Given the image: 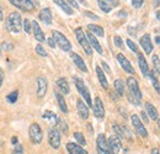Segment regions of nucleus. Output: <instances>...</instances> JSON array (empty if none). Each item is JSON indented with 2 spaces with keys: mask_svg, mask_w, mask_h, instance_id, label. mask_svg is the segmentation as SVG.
<instances>
[{
  "mask_svg": "<svg viewBox=\"0 0 160 154\" xmlns=\"http://www.w3.org/2000/svg\"><path fill=\"white\" fill-rule=\"evenodd\" d=\"M117 60H118L120 65L122 67V69H123L124 72H127V73H129V74H134V69H133V67L131 65V62L124 57L122 53L117 54Z\"/></svg>",
  "mask_w": 160,
  "mask_h": 154,
  "instance_id": "13",
  "label": "nucleus"
},
{
  "mask_svg": "<svg viewBox=\"0 0 160 154\" xmlns=\"http://www.w3.org/2000/svg\"><path fill=\"white\" fill-rule=\"evenodd\" d=\"M158 126H159V128H160V120H158Z\"/></svg>",
  "mask_w": 160,
  "mask_h": 154,
  "instance_id": "59",
  "label": "nucleus"
},
{
  "mask_svg": "<svg viewBox=\"0 0 160 154\" xmlns=\"http://www.w3.org/2000/svg\"><path fill=\"white\" fill-rule=\"evenodd\" d=\"M98 4H99V6H100V9L103 11V13H110L111 10H112V8L105 1V0H98Z\"/></svg>",
  "mask_w": 160,
  "mask_h": 154,
  "instance_id": "33",
  "label": "nucleus"
},
{
  "mask_svg": "<svg viewBox=\"0 0 160 154\" xmlns=\"http://www.w3.org/2000/svg\"><path fill=\"white\" fill-rule=\"evenodd\" d=\"M2 19H4V14H2V8L0 5V21H2Z\"/></svg>",
  "mask_w": 160,
  "mask_h": 154,
  "instance_id": "55",
  "label": "nucleus"
},
{
  "mask_svg": "<svg viewBox=\"0 0 160 154\" xmlns=\"http://www.w3.org/2000/svg\"><path fill=\"white\" fill-rule=\"evenodd\" d=\"M88 28L90 30V32L92 35H96L99 37H103L105 36V32H103V28L101 26H98V25H94V23H89L88 25Z\"/></svg>",
  "mask_w": 160,
  "mask_h": 154,
  "instance_id": "28",
  "label": "nucleus"
},
{
  "mask_svg": "<svg viewBox=\"0 0 160 154\" xmlns=\"http://www.w3.org/2000/svg\"><path fill=\"white\" fill-rule=\"evenodd\" d=\"M11 143H12V144H14V146H15V144H18V143H19V139H18V137H16V136H14V137H12V138H11Z\"/></svg>",
  "mask_w": 160,
  "mask_h": 154,
  "instance_id": "52",
  "label": "nucleus"
},
{
  "mask_svg": "<svg viewBox=\"0 0 160 154\" xmlns=\"http://www.w3.org/2000/svg\"><path fill=\"white\" fill-rule=\"evenodd\" d=\"M98 151V154H111L110 151H103V149H100V148H96Z\"/></svg>",
  "mask_w": 160,
  "mask_h": 154,
  "instance_id": "49",
  "label": "nucleus"
},
{
  "mask_svg": "<svg viewBox=\"0 0 160 154\" xmlns=\"http://www.w3.org/2000/svg\"><path fill=\"white\" fill-rule=\"evenodd\" d=\"M48 143L53 149H58L60 147V132L57 128H51L48 132Z\"/></svg>",
  "mask_w": 160,
  "mask_h": 154,
  "instance_id": "7",
  "label": "nucleus"
},
{
  "mask_svg": "<svg viewBox=\"0 0 160 154\" xmlns=\"http://www.w3.org/2000/svg\"><path fill=\"white\" fill-rule=\"evenodd\" d=\"M107 144H108V149L111 154H118L122 148V144H121V139L117 136H111L107 141Z\"/></svg>",
  "mask_w": 160,
  "mask_h": 154,
  "instance_id": "10",
  "label": "nucleus"
},
{
  "mask_svg": "<svg viewBox=\"0 0 160 154\" xmlns=\"http://www.w3.org/2000/svg\"><path fill=\"white\" fill-rule=\"evenodd\" d=\"M77 109H78V114H79L80 118L86 120V118L89 117V107H88V105L84 102V100L79 99V100L77 101Z\"/></svg>",
  "mask_w": 160,
  "mask_h": 154,
  "instance_id": "14",
  "label": "nucleus"
},
{
  "mask_svg": "<svg viewBox=\"0 0 160 154\" xmlns=\"http://www.w3.org/2000/svg\"><path fill=\"white\" fill-rule=\"evenodd\" d=\"M113 88H115V91L117 93V95H124V91H126V85L123 83V80L121 79H116L115 83H113Z\"/></svg>",
  "mask_w": 160,
  "mask_h": 154,
  "instance_id": "27",
  "label": "nucleus"
},
{
  "mask_svg": "<svg viewBox=\"0 0 160 154\" xmlns=\"http://www.w3.org/2000/svg\"><path fill=\"white\" fill-rule=\"evenodd\" d=\"M65 1H68V4H69L70 6H73V8H75V9L79 8V5H78V3H77L75 0H65Z\"/></svg>",
  "mask_w": 160,
  "mask_h": 154,
  "instance_id": "47",
  "label": "nucleus"
},
{
  "mask_svg": "<svg viewBox=\"0 0 160 154\" xmlns=\"http://www.w3.org/2000/svg\"><path fill=\"white\" fill-rule=\"evenodd\" d=\"M96 74H98V78H99V81H100L101 86H102L103 89H108V81H107V79H106L105 73L102 72V69H101L99 65L96 67Z\"/></svg>",
  "mask_w": 160,
  "mask_h": 154,
  "instance_id": "25",
  "label": "nucleus"
},
{
  "mask_svg": "<svg viewBox=\"0 0 160 154\" xmlns=\"http://www.w3.org/2000/svg\"><path fill=\"white\" fill-rule=\"evenodd\" d=\"M143 1H144V0H132V5H133V8L139 9L140 6L143 5Z\"/></svg>",
  "mask_w": 160,
  "mask_h": 154,
  "instance_id": "43",
  "label": "nucleus"
},
{
  "mask_svg": "<svg viewBox=\"0 0 160 154\" xmlns=\"http://www.w3.org/2000/svg\"><path fill=\"white\" fill-rule=\"evenodd\" d=\"M1 49H4V51H12L14 49V44L11 42H4L1 44Z\"/></svg>",
  "mask_w": 160,
  "mask_h": 154,
  "instance_id": "40",
  "label": "nucleus"
},
{
  "mask_svg": "<svg viewBox=\"0 0 160 154\" xmlns=\"http://www.w3.org/2000/svg\"><path fill=\"white\" fill-rule=\"evenodd\" d=\"M126 42H127V46L129 47V49H131V51H133L134 53H138V47L136 46V43H134L132 39H127Z\"/></svg>",
  "mask_w": 160,
  "mask_h": 154,
  "instance_id": "38",
  "label": "nucleus"
},
{
  "mask_svg": "<svg viewBox=\"0 0 160 154\" xmlns=\"http://www.w3.org/2000/svg\"><path fill=\"white\" fill-rule=\"evenodd\" d=\"M47 43L49 44V47H52V48H54L57 44H56V41L53 39V37H51V38H48L47 39Z\"/></svg>",
  "mask_w": 160,
  "mask_h": 154,
  "instance_id": "46",
  "label": "nucleus"
},
{
  "mask_svg": "<svg viewBox=\"0 0 160 154\" xmlns=\"http://www.w3.org/2000/svg\"><path fill=\"white\" fill-rule=\"evenodd\" d=\"M54 94H56V99H57V102H58V106H59L60 111H62L63 114H68V106H67V102H65V100H64L63 94H62V93H58V91H56Z\"/></svg>",
  "mask_w": 160,
  "mask_h": 154,
  "instance_id": "22",
  "label": "nucleus"
},
{
  "mask_svg": "<svg viewBox=\"0 0 160 154\" xmlns=\"http://www.w3.org/2000/svg\"><path fill=\"white\" fill-rule=\"evenodd\" d=\"M74 84H75V86H77V89H78V91H79V94L81 95V97L84 99L85 104L88 105V107H89V106H92L91 96H90V93H89V90H88L85 83H84L80 78L75 77L74 78Z\"/></svg>",
  "mask_w": 160,
  "mask_h": 154,
  "instance_id": "4",
  "label": "nucleus"
},
{
  "mask_svg": "<svg viewBox=\"0 0 160 154\" xmlns=\"http://www.w3.org/2000/svg\"><path fill=\"white\" fill-rule=\"evenodd\" d=\"M152 62H153V65H154L155 72L160 74V58L158 57L157 54H154V56L152 57Z\"/></svg>",
  "mask_w": 160,
  "mask_h": 154,
  "instance_id": "35",
  "label": "nucleus"
},
{
  "mask_svg": "<svg viewBox=\"0 0 160 154\" xmlns=\"http://www.w3.org/2000/svg\"><path fill=\"white\" fill-rule=\"evenodd\" d=\"M113 42H115V46H116V47H118V48H121V49L124 47V46H123V41H122V38H121L120 36H115Z\"/></svg>",
  "mask_w": 160,
  "mask_h": 154,
  "instance_id": "41",
  "label": "nucleus"
},
{
  "mask_svg": "<svg viewBox=\"0 0 160 154\" xmlns=\"http://www.w3.org/2000/svg\"><path fill=\"white\" fill-rule=\"evenodd\" d=\"M52 37H53V39L56 41V44L59 46V48L62 49V51H64V52H69V51L72 49V43L69 42V39L67 38L62 32L57 31V30L52 31Z\"/></svg>",
  "mask_w": 160,
  "mask_h": 154,
  "instance_id": "3",
  "label": "nucleus"
},
{
  "mask_svg": "<svg viewBox=\"0 0 160 154\" xmlns=\"http://www.w3.org/2000/svg\"><path fill=\"white\" fill-rule=\"evenodd\" d=\"M36 53L41 56V57H47V52L44 51V48L41 46V44H37L36 46Z\"/></svg>",
  "mask_w": 160,
  "mask_h": 154,
  "instance_id": "39",
  "label": "nucleus"
},
{
  "mask_svg": "<svg viewBox=\"0 0 160 154\" xmlns=\"http://www.w3.org/2000/svg\"><path fill=\"white\" fill-rule=\"evenodd\" d=\"M138 63H139V68L140 70H142V73H143V75L144 77H149V67H148V63H147V60H145V58L143 54H140L138 53Z\"/></svg>",
  "mask_w": 160,
  "mask_h": 154,
  "instance_id": "21",
  "label": "nucleus"
},
{
  "mask_svg": "<svg viewBox=\"0 0 160 154\" xmlns=\"http://www.w3.org/2000/svg\"><path fill=\"white\" fill-rule=\"evenodd\" d=\"M47 88H48V81L44 77L37 78V97H42L46 95L47 93Z\"/></svg>",
  "mask_w": 160,
  "mask_h": 154,
  "instance_id": "12",
  "label": "nucleus"
},
{
  "mask_svg": "<svg viewBox=\"0 0 160 154\" xmlns=\"http://www.w3.org/2000/svg\"><path fill=\"white\" fill-rule=\"evenodd\" d=\"M9 1L22 11H32L36 8L33 0H9Z\"/></svg>",
  "mask_w": 160,
  "mask_h": 154,
  "instance_id": "8",
  "label": "nucleus"
},
{
  "mask_svg": "<svg viewBox=\"0 0 160 154\" xmlns=\"http://www.w3.org/2000/svg\"><path fill=\"white\" fill-rule=\"evenodd\" d=\"M127 86H128V93H127V97L129 100V102H132L136 106L140 105V100H142V91L139 89L138 81L133 77L127 79Z\"/></svg>",
  "mask_w": 160,
  "mask_h": 154,
  "instance_id": "1",
  "label": "nucleus"
},
{
  "mask_svg": "<svg viewBox=\"0 0 160 154\" xmlns=\"http://www.w3.org/2000/svg\"><path fill=\"white\" fill-rule=\"evenodd\" d=\"M58 6H59L60 9L65 13V14H68V15H73V9H72V6L65 1V0H53Z\"/></svg>",
  "mask_w": 160,
  "mask_h": 154,
  "instance_id": "23",
  "label": "nucleus"
},
{
  "mask_svg": "<svg viewBox=\"0 0 160 154\" xmlns=\"http://www.w3.org/2000/svg\"><path fill=\"white\" fill-rule=\"evenodd\" d=\"M38 18L44 25H51L52 23V13H51V10L48 8H44V9L41 10Z\"/></svg>",
  "mask_w": 160,
  "mask_h": 154,
  "instance_id": "16",
  "label": "nucleus"
},
{
  "mask_svg": "<svg viewBox=\"0 0 160 154\" xmlns=\"http://www.w3.org/2000/svg\"><path fill=\"white\" fill-rule=\"evenodd\" d=\"M92 109H94V115L96 118L105 117V107H103V104H102L100 97H95L94 104H92Z\"/></svg>",
  "mask_w": 160,
  "mask_h": 154,
  "instance_id": "11",
  "label": "nucleus"
},
{
  "mask_svg": "<svg viewBox=\"0 0 160 154\" xmlns=\"http://www.w3.org/2000/svg\"><path fill=\"white\" fill-rule=\"evenodd\" d=\"M140 46L143 47V49H144V52H145L147 54L152 53V51H153V44H152L150 36H149L148 33L144 35V36L140 38Z\"/></svg>",
  "mask_w": 160,
  "mask_h": 154,
  "instance_id": "15",
  "label": "nucleus"
},
{
  "mask_svg": "<svg viewBox=\"0 0 160 154\" xmlns=\"http://www.w3.org/2000/svg\"><path fill=\"white\" fill-rule=\"evenodd\" d=\"M155 15H157V19L160 21V10H159V11H157V14H155Z\"/></svg>",
  "mask_w": 160,
  "mask_h": 154,
  "instance_id": "57",
  "label": "nucleus"
},
{
  "mask_svg": "<svg viewBox=\"0 0 160 154\" xmlns=\"http://www.w3.org/2000/svg\"><path fill=\"white\" fill-rule=\"evenodd\" d=\"M32 30H33L35 38L37 39L38 42H44V41H46L44 33H43V31L41 30L40 25H38V22H37V21H33V22H32Z\"/></svg>",
  "mask_w": 160,
  "mask_h": 154,
  "instance_id": "19",
  "label": "nucleus"
},
{
  "mask_svg": "<svg viewBox=\"0 0 160 154\" xmlns=\"http://www.w3.org/2000/svg\"><path fill=\"white\" fill-rule=\"evenodd\" d=\"M5 27L8 31H10L11 33H19L22 30V19L19 13L14 11L11 13L5 21Z\"/></svg>",
  "mask_w": 160,
  "mask_h": 154,
  "instance_id": "2",
  "label": "nucleus"
},
{
  "mask_svg": "<svg viewBox=\"0 0 160 154\" xmlns=\"http://www.w3.org/2000/svg\"><path fill=\"white\" fill-rule=\"evenodd\" d=\"M112 130H113V132L116 133L115 136H117L118 138H124V136H123V130H122V126L118 125V123H113L112 125Z\"/></svg>",
  "mask_w": 160,
  "mask_h": 154,
  "instance_id": "30",
  "label": "nucleus"
},
{
  "mask_svg": "<svg viewBox=\"0 0 160 154\" xmlns=\"http://www.w3.org/2000/svg\"><path fill=\"white\" fill-rule=\"evenodd\" d=\"M28 136L33 144H40L43 139V133L38 123H32L28 128Z\"/></svg>",
  "mask_w": 160,
  "mask_h": 154,
  "instance_id": "6",
  "label": "nucleus"
},
{
  "mask_svg": "<svg viewBox=\"0 0 160 154\" xmlns=\"http://www.w3.org/2000/svg\"><path fill=\"white\" fill-rule=\"evenodd\" d=\"M12 154H23V147H22V144H20V143L15 144Z\"/></svg>",
  "mask_w": 160,
  "mask_h": 154,
  "instance_id": "42",
  "label": "nucleus"
},
{
  "mask_svg": "<svg viewBox=\"0 0 160 154\" xmlns=\"http://www.w3.org/2000/svg\"><path fill=\"white\" fill-rule=\"evenodd\" d=\"M42 117H43V118L52 120V121H54V122H57V123H58V117H57V115H56L54 112H52V111H44Z\"/></svg>",
  "mask_w": 160,
  "mask_h": 154,
  "instance_id": "34",
  "label": "nucleus"
},
{
  "mask_svg": "<svg viewBox=\"0 0 160 154\" xmlns=\"http://www.w3.org/2000/svg\"><path fill=\"white\" fill-rule=\"evenodd\" d=\"M22 28L25 30L26 33H31V28H32V23L26 19L25 21H22Z\"/></svg>",
  "mask_w": 160,
  "mask_h": 154,
  "instance_id": "36",
  "label": "nucleus"
},
{
  "mask_svg": "<svg viewBox=\"0 0 160 154\" xmlns=\"http://www.w3.org/2000/svg\"><path fill=\"white\" fill-rule=\"evenodd\" d=\"M86 37H88V41H89V43H90L91 48H94L98 53L102 54V47L100 46V43H99V41L96 39V37H95L91 32H88V33H86Z\"/></svg>",
  "mask_w": 160,
  "mask_h": 154,
  "instance_id": "18",
  "label": "nucleus"
},
{
  "mask_svg": "<svg viewBox=\"0 0 160 154\" xmlns=\"http://www.w3.org/2000/svg\"><path fill=\"white\" fill-rule=\"evenodd\" d=\"M74 33H75V37H77L78 42L80 43V46L82 47L84 52H85L88 56H91V54H92V48H91V46H90V43H89V41H88V37H86V35L84 33L82 28H81V27H78V28H75Z\"/></svg>",
  "mask_w": 160,
  "mask_h": 154,
  "instance_id": "5",
  "label": "nucleus"
},
{
  "mask_svg": "<svg viewBox=\"0 0 160 154\" xmlns=\"http://www.w3.org/2000/svg\"><path fill=\"white\" fill-rule=\"evenodd\" d=\"M152 154H160L159 149H157V148H154V149H152Z\"/></svg>",
  "mask_w": 160,
  "mask_h": 154,
  "instance_id": "56",
  "label": "nucleus"
},
{
  "mask_svg": "<svg viewBox=\"0 0 160 154\" xmlns=\"http://www.w3.org/2000/svg\"><path fill=\"white\" fill-rule=\"evenodd\" d=\"M131 121H132V125H133V127L136 128L137 133H138L140 137H143V138H147V137H148V131H147V128L144 127V125L142 123L139 117L137 115H132L131 116Z\"/></svg>",
  "mask_w": 160,
  "mask_h": 154,
  "instance_id": "9",
  "label": "nucleus"
},
{
  "mask_svg": "<svg viewBox=\"0 0 160 154\" xmlns=\"http://www.w3.org/2000/svg\"><path fill=\"white\" fill-rule=\"evenodd\" d=\"M155 42H157V43H160V36H157V37H155Z\"/></svg>",
  "mask_w": 160,
  "mask_h": 154,
  "instance_id": "58",
  "label": "nucleus"
},
{
  "mask_svg": "<svg viewBox=\"0 0 160 154\" xmlns=\"http://www.w3.org/2000/svg\"><path fill=\"white\" fill-rule=\"evenodd\" d=\"M101 64H102V67H103V69H105V70H106L107 73H110V68H108V65H107V63H106V62H102Z\"/></svg>",
  "mask_w": 160,
  "mask_h": 154,
  "instance_id": "51",
  "label": "nucleus"
},
{
  "mask_svg": "<svg viewBox=\"0 0 160 154\" xmlns=\"http://www.w3.org/2000/svg\"><path fill=\"white\" fill-rule=\"evenodd\" d=\"M18 97H19V91L15 90V91L10 93V94L6 96V101L10 102V104H15V102L18 101Z\"/></svg>",
  "mask_w": 160,
  "mask_h": 154,
  "instance_id": "32",
  "label": "nucleus"
},
{
  "mask_svg": "<svg viewBox=\"0 0 160 154\" xmlns=\"http://www.w3.org/2000/svg\"><path fill=\"white\" fill-rule=\"evenodd\" d=\"M1 52H2V49H1V46H0V56H1Z\"/></svg>",
  "mask_w": 160,
  "mask_h": 154,
  "instance_id": "60",
  "label": "nucleus"
},
{
  "mask_svg": "<svg viewBox=\"0 0 160 154\" xmlns=\"http://www.w3.org/2000/svg\"><path fill=\"white\" fill-rule=\"evenodd\" d=\"M2 81H4V70L0 68V88L2 85Z\"/></svg>",
  "mask_w": 160,
  "mask_h": 154,
  "instance_id": "50",
  "label": "nucleus"
},
{
  "mask_svg": "<svg viewBox=\"0 0 160 154\" xmlns=\"http://www.w3.org/2000/svg\"><path fill=\"white\" fill-rule=\"evenodd\" d=\"M85 15H86L88 18H90V19L99 20V16H98V15H95V14H92V13H90V11H85Z\"/></svg>",
  "mask_w": 160,
  "mask_h": 154,
  "instance_id": "45",
  "label": "nucleus"
},
{
  "mask_svg": "<svg viewBox=\"0 0 160 154\" xmlns=\"http://www.w3.org/2000/svg\"><path fill=\"white\" fill-rule=\"evenodd\" d=\"M145 109H147V114L149 115V117H150L152 120H154V121L159 120V114H158L157 109H155L150 102H147V104H145Z\"/></svg>",
  "mask_w": 160,
  "mask_h": 154,
  "instance_id": "26",
  "label": "nucleus"
},
{
  "mask_svg": "<svg viewBox=\"0 0 160 154\" xmlns=\"http://www.w3.org/2000/svg\"><path fill=\"white\" fill-rule=\"evenodd\" d=\"M72 59H73L74 64L79 68L81 72H84V73H86V72H88V67H86L85 62L82 60V58L80 57L78 53H72Z\"/></svg>",
  "mask_w": 160,
  "mask_h": 154,
  "instance_id": "20",
  "label": "nucleus"
},
{
  "mask_svg": "<svg viewBox=\"0 0 160 154\" xmlns=\"http://www.w3.org/2000/svg\"><path fill=\"white\" fill-rule=\"evenodd\" d=\"M74 138H75V141L78 142L79 146H81V147L86 146V141H85L82 133H80V132H74Z\"/></svg>",
  "mask_w": 160,
  "mask_h": 154,
  "instance_id": "31",
  "label": "nucleus"
},
{
  "mask_svg": "<svg viewBox=\"0 0 160 154\" xmlns=\"http://www.w3.org/2000/svg\"><path fill=\"white\" fill-rule=\"evenodd\" d=\"M140 116H142V118H143V121H144V123H147L148 125V116H147V112H140Z\"/></svg>",
  "mask_w": 160,
  "mask_h": 154,
  "instance_id": "48",
  "label": "nucleus"
},
{
  "mask_svg": "<svg viewBox=\"0 0 160 154\" xmlns=\"http://www.w3.org/2000/svg\"><path fill=\"white\" fill-rule=\"evenodd\" d=\"M153 1V5L154 6H159L160 5V0H152Z\"/></svg>",
  "mask_w": 160,
  "mask_h": 154,
  "instance_id": "54",
  "label": "nucleus"
},
{
  "mask_svg": "<svg viewBox=\"0 0 160 154\" xmlns=\"http://www.w3.org/2000/svg\"><path fill=\"white\" fill-rule=\"evenodd\" d=\"M57 85H58L59 90L62 91V94H69V93H70V88H69V84H68L67 79L59 78V79L57 80Z\"/></svg>",
  "mask_w": 160,
  "mask_h": 154,
  "instance_id": "24",
  "label": "nucleus"
},
{
  "mask_svg": "<svg viewBox=\"0 0 160 154\" xmlns=\"http://www.w3.org/2000/svg\"><path fill=\"white\" fill-rule=\"evenodd\" d=\"M111 8H115V6H117L118 5V0H105Z\"/></svg>",
  "mask_w": 160,
  "mask_h": 154,
  "instance_id": "44",
  "label": "nucleus"
},
{
  "mask_svg": "<svg viewBox=\"0 0 160 154\" xmlns=\"http://www.w3.org/2000/svg\"><path fill=\"white\" fill-rule=\"evenodd\" d=\"M58 123H59V128H60V132H63L64 135L68 133V125L65 121L63 120H58Z\"/></svg>",
  "mask_w": 160,
  "mask_h": 154,
  "instance_id": "37",
  "label": "nucleus"
},
{
  "mask_svg": "<svg viewBox=\"0 0 160 154\" xmlns=\"http://www.w3.org/2000/svg\"><path fill=\"white\" fill-rule=\"evenodd\" d=\"M67 151L69 152V154H88V152L81 146L72 143V142L67 143Z\"/></svg>",
  "mask_w": 160,
  "mask_h": 154,
  "instance_id": "17",
  "label": "nucleus"
},
{
  "mask_svg": "<svg viewBox=\"0 0 160 154\" xmlns=\"http://www.w3.org/2000/svg\"><path fill=\"white\" fill-rule=\"evenodd\" d=\"M118 16H120V18H126V16H127V13L122 10V11H120V13H118Z\"/></svg>",
  "mask_w": 160,
  "mask_h": 154,
  "instance_id": "53",
  "label": "nucleus"
},
{
  "mask_svg": "<svg viewBox=\"0 0 160 154\" xmlns=\"http://www.w3.org/2000/svg\"><path fill=\"white\" fill-rule=\"evenodd\" d=\"M149 78H150V80H152V83H153V86H154V89L157 90V93L160 95V85H159V80L157 79L155 77V73L154 72H150L149 73Z\"/></svg>",
  "mask_w": 160,
  "mask_h": 154,
  "instance_id": "29",
  "label": "nucleus"
}]
</instances>
